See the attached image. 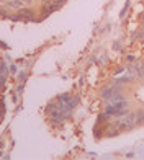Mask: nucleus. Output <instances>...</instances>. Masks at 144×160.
Here are the masks:
<instances>
[{"label":"nucleus","mask_w":144,"mask_h":160,"mask_svg":"<svg viewBox=\"0 0 144 160\" xmlns=\"http://www.w3.org/2000/svg\"><path fill=\"white\" fill-rule=\"evenodd\" d=\"M134 116H136V124H144V110L134 113Z\"/></svg>","instance_id":"obj_2"},{"label":"nucleus","mask_w":144,"mask_h":160,"mask_svg":"<svg viewBox=\"0 0 144 160\" xmlns=\"http://www.w3.org/2000/svg\"><path fill=\"white\" fill-rule=\"evenodd\" d=\"M23 2H20V0H15V2H12V7H21Z\"/></svg>","instance_id":"obj_3"},{"label":"nucleus","mask_w":144,"mask_h":160,"mask_svg":"<svg viewBox=\"0 0 144 160\" xmlns=\"http://www.w3.org/2000/svg\"><path fill=\"white\" fill-rule=\"evenodd\" d=\"M116 126L118 128H123V129H131L136 126V116L133 113H129V114H123V116H120L118 121H116Z\"/></svg>","instance_id":"obj_1"}]
</instances>
